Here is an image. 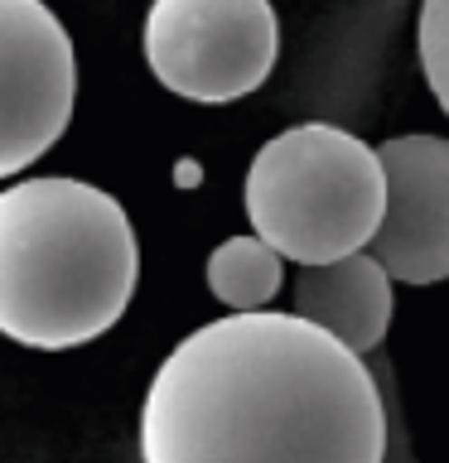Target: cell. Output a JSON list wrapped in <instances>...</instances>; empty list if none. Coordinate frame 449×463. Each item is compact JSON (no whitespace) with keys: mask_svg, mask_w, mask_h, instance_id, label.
Returning a JSON list of instances; mask_svg holds the SVG:
<instances>
[{"mask_svg":"<svg viewBox=\"0 0 449 463\" xmlns=\"http://www.w3.org/2000/svg\"><path fill=\"white\" fill-rule=\"evenodd\" d=\"M387 454L368 357L285 309L194 328L140 401V463H387Z\"/></svg>","mask_w":449,"mask_h":463,"instance_id":"6da1fadb","label":"cell"},{"mask_svg":"<svg viewBox=\"0 0 449 463\" xmlns=\"http://www.w3.org/2000/svg\"><path fill=\"white\" fill-rule=\"evenodd\" d=\"M136 280V227L107 188L68 174L0 188V338L87 347L130 309Z\"/></svg>","mask_w":449,"mask_h":463,"instance_id":"7a4b0ae2","label":"cell"},{"mask_svg":"<svg viewBox=\"0 0 449 463\" xmlns=\"http://www.w3.org/2000/svg\"><path fill=\"white\" fill-rule=\"evenodd\" d=\"M242 208L281 260L300 270L368 251L387 217L382 155L353 130L304 121L271 136L246 165Z\"/></svg>","mask_w":449,"mask_h":463,"instance_id":"3957f363","label":"cell"},{"mask_svg":"<svg viewBox=\"0 0 449 463\" xmlns=\"http://www.w3.org/2000/svg\"><path fill=\"white\" fill-rule=\"evenodd\" d=\"M140 49L165 92L227 107L271 78L281 24L271 0H150Z\"/></svg>","mask_w":449,"mask_h":463,"instance_id":"277c9868","label":"cell"},{"mask_svg":"<svg viewBox=\"0 0 449 463\" xmlns=\"http://www.w3.org/2000/svg\"><path fill=\"white\" fill-rule=\"evenodd\" d=\"M78 107V53L43 0H0V179L63 140Z\"/></svg>","mask_w":449,"mask_h":463,"instance_id":"5b68a950","label":"cell"},{"mask_svg":"<svg viewBox=\"0 0 449 463\" xmlns=\"http://www.w3.org/2000/svg\"><path fill=\"white\" fill-rule=\"evenodd\" d=\"M377 155L387 169V217L368 256L391 285L449 280V140L391 136Z\"/></svg>","mask_w":449,"mask_h":463,"instance_id":"8992f818","label":"cell"},{"mask_svg":"<svg viewBox=\"0 0 449 463\" xmlns=\"http://www.w3.org/2000/svg\"><path fill=\"white\" fill-rule=\"evenodd\" d=\"M290 314L333 333L348 353L372 357L391 328V275L368 251L333 260V266H310L295 275Z\"/></svg>","mask_w":449,"mask_h":463,"instance_id":"52a82bcc","label":"cell"},{"mask_svg":"<svg viewBox=\"0 0 449 463\" xmlns=\"http://www.w3.org/2000/svg\"><path fill=\"white\" fill-rule=\"evenodd\" d=\"M208 289L217 304H227L232 314H261L266 304L281 295L285 285V260L271 251L261 237L242 232V237H227L208 251Z\"/></svg>","mask_w":449,"mask_h":463,"instance_id":"ba28073f","label":"cell"},{"mask_svg":"<svg viewBox=\"0 0 449 463\" xmlns=\"http://www.w3.org/2000/svg\"><path fill=\"white\" fill-rule=\"evenodd\" d=\"M416 53H420V72H425L430 97L449 116V0H420Z\"/></svg>","mask_w":449,"mask_h":463,"instance_id":"9c48e42d","label":"cell"},{"mask_svg":"<svg viewBox=\"0 0 449 463\" xmlns=\"http://www.w3.org/2000/svg\"><path fill=\"white\" fill-rule=\"evenodd\" d=\"M179 184H198V165H179Z\"/></svg>","mask_w":449,"mask_h":463,"instance_id":"30bf717a","label":"cell"}]
</instances>
